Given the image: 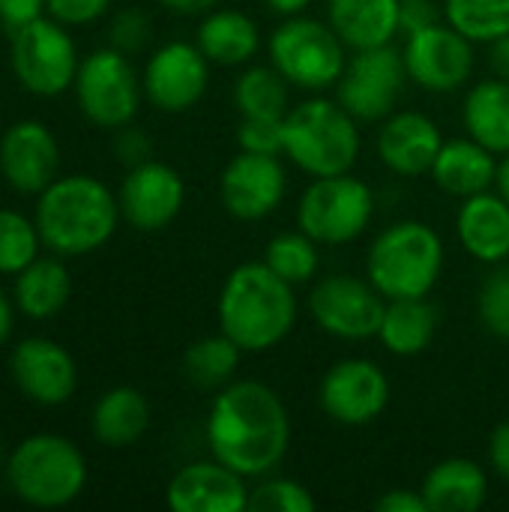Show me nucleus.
<instances>
[{
    "label": "nucleus",
    "instance_id": "28",
    "mask_svg": "<svg viewBox=\"0 0 509 512\" xmlns=\"http://www.w3.org/2000/svg\"><path fill=\"white\" fill-rule=\"evenodd\" d=\"M72 297V276L66 264L57 258H36L21 273H15L12 300L15 309L30 321H48L66 309Z\"/></svg>",
    "mask_w": 509,
    "mask_h": 512
},
{
    "label": "nucleus",
    "instance_id": "46",
    "mask_svg": "<svg viewBox=\"0 0 509 512\" xmlns=\"http://www.w3.org/2000/svg\"><path fill=\"white\" fill-rule=\"evenodd\" d=\"M162 9L174 12V15H207L210 9L219 6V0H156Z\"/></svg>",
    "mask_w": 509,
    "mask_h": 512
},
{
    "label": "nucleus",
    "instance_id": "40",
    "mask_svg": "<svg viewBox=\"0 0 509 512\" xmlns=\"http://www.w3.org/2000/svg\"><path fill=\"white\" fill-rule=\"evenodd\" d=\"M48 3V15L57 18L66 27H84L99 21L114 0H45Z\"/></svg>",
    "mask_w": 509,
    "mask_h": 512
},
{
    "label": "nucleus",
    "instance_id": "6",
    "mask_svg": "<svg viewBox=\"0 0 509 512\" xmlns=\"http://www.w3.org/2000/svg\"><path fill=\"white\" fill-rule=\"evenodd\" d=\"M285 156L309 177L348 174L360 156V120L339 99H306L285 117Z\"/></svg>",
    "mask_w": 509,
    "mask_h": 512
},
{
    "label": "nucleus",
    "instance_id": "50",
    "mask_svg": "<svg viewBox=\"0 0 509 512\" xmlns=\"http://www.w3.org/2000/svg\"><path fill=\"white\" fill-rule=\"evenodd\" d=\"M495 189L504 195V201L509 204V153L507 156H501V162H498V180H495Z\"/></svg>",
    "mask_w": 509,
    "mask_h": 512
},
{
    "label": "nucleus",
    "instance_id": "30",
    "mask_svg": "<svg viewBox=\"0 0 509 512\" xmlns=\"http://www.w3.org/2000/svg\"><path fill=\"white\" fill-rule=\"evenodd\" d=\"M438 333V309L429 297H408V300H387L378 342L393 357H417L423 354Z\"/></svg>",
    "mask_w": 509,
    "mask_h": 512
},
{
    "label": "nucleus",
    "instance_id": "8",
    "mask_svg": "<svg viewBox=\"0 0 509 512\" xmlns=\"http://www.w3.org/2000/svg\"><path fill=\"white\" fill-rule=\"evenodd\" d=\"M375 219V192L348 174L312 177L297 201V228L321 246H345L363 237Z\"/></svg>",
    "mask_w": 509,
    "mask_h": 512
},
{
    "label": "nucleus",
    "instance_id": "3",
    "mask_svg": "<svg viewBox=\"0 0 509 512\" xmlns=\"http://www.w3.org/2000/svg\"><path fill=\"white\" fill-rule=\"evenodd\" d=\"M219 330L243 354H264L282 345L297 324L294 285L276 276L264 261L237 264L222 282L216 303Z\"/></svg>",
    "mask_w": 509,
    "mask_h": 512
},
{
    "label": "nucleus",
    "instance_id": "20",
    "mask_svg": "<svg viewBox=\"0 0 509 512\" xmlns=\"http://www.w3.org/2000/svg\"><path fill=\"white\" fill-rule=\"evenodd\" d=\"M165 504L174 512H243L249 510L246 477L210 456L207 462L183 465L168 480Z\"/></svg>",
    "mask_w": 509,
    "mask_h": 512
},
{
    "label": "nucleus",
    "instance_id": "34",
    "mask_svg": "<svg viewBox=\"0 0 509 512\" xmlns=\"http://www.w3.org/2000/svg\"><path fill=\"white\" fill-rule=\"evenodd\" d=\"M444 18L471 42L492 45L509 33V0H444Z\"/></svg>",
    "mask_w": 509,
    "mask_h": 512
},
{
    "label": "nucleus",
    "instance_id": "17",
    "mask_svg": "<svg viewBox=\"0 0 509 512\" xmlns=\"http://www.w3.org/2000/svg\"><path fill=\"white\" fill-rule=\"evenodd\" d=\"M117 201L123 222H129L135 231L156 234L180 216L186 204V183L168 162L147 159L126 171Z\"/></svg>",
    "mask_w": 509,
    "mask_h": 512
},
{
    "label": "nucleus",
    "instance_id": "36",
    "mask_svg": "<svg viewBox=\"0 0 509 512\" xmlns=\"http://www.w3.org/2000/svg\"><path fill=\"white\" fill-rule=\"evenodd\" d=\"M249 510L252 512H312L315 495L288 477H261L255 489H249Z\"/></svg>",
    "mask_w": 509,
    "mask_h": 512
},
{
    "label": "nucleus",
    "instance_id": "51",
    "mask_svg": "<svg viewBox=\"0 0 509 512\" xmlns=\"http://www.w3.org/2000/svg\"><path fill=\"white\" fill-rule=\"evenodd\" d=\"M6 468V450H3V438H0V471Z\"/></svg>",
    "mask_w": 509,
    "mask_h": 512
},
{
    "label": "nucleus",
    "instance_id": "44",
    "mask_svg": "<svg viewBox=\"0 0 509 512\" xmlns=\"http://www.w3.org/2000/svg\"><path fill=\"white\" fill-rule=\"evenodd\" d=\"M375 507L381 512H429L423 492H411V489H390L375 501Z\"/></svg>",
    "mask_w": 509,
    "mask_h": 512
},
{
    "label": "nucleus",
    "instance_id": "14",
    "mask_svg": "<svg viewBox=\"0 0 509 512\" xmlns=\"http://www.w3.org/2000/svg\"><path fill=\"white\" fill-rule=\"evenodd\" d=\"M474 45L450 21L417 30L402 48L408 78L429 93H456L474 75Z\"/></svg>",
    "mask_w": 509,
    "mask_h": 512
},
{
    "label": "nucleus",
    "instance_id": "33",
    "mask_svg": "<svg viewBox=\"0 0 509 512\" xmlns=\"http://www.w3.org/2000/svg\"><path fill=\"white\" fill-rule=\"evenodd\" d=\"M321 243H315L306 231H282L276 234L267 246H264V264L282 276L288 285H306L315 279L318 267H321Z\"/></svg>",
    "mask_w": 509,
    "mask_h": 512
},
{
    "label": "nucleus",
    "instance_id": "21",
    "mask_svg": "<svg viewBox=\"0 0 509 512\" xmlns=\"http://www.w3.org/2000/svg\"><path fill=\"white\" fill-rule=\"evenodd\" d=\"M444 135L432 117L423 111H393L381 120L375 150L387 171L399 177H423L432 171L441 153Z\"/></svg>",
    "mask_w": 509,
    "mask_h": 512
},
{
    "label": "nucleus",
    "instance_id": "22",
    "mask_svg": "<svg viewBox=\"0 0 509 512\" xmlns=\"http://www.w3.org/2000/svg\"><path fill=\"white\" fill-rule=\"evenodd\" d=\"M456 237L462 249L489 267L509 261V204L501 192H480L462 201L456 216Z\"/></svg>",
    "mask_w": 509,
    "mask_h": 512
},
{
    "label": "nucleus",
    "instance_id": "16",
    "mask_svg": "<svg viewBox=\"0 0 509 512\" xmlns=\"http://www.w3.org/2000/svg\"><path fill=\"white\" fill-rule=\"evenodd\" d=\"M288 195V174L282 156L240 150L222 168L219 201L228 216L240 222H261L273 216Z\"/></svg>",
    "mask_w": 509,
    "mask_h": 512
},
{
    "label": "nucleus",
    "instance_id": "45",
    "mask_svg": "<svg viewBox=\"0 0 509 512\" xmlns=\"http://www.w3.org/2000/svg\"><path fill=\"white\" fill-rule=\"evenodd\" d=\"M489 465L501 480L509 483V420L498 423L489 435Z\"/></svg>",
    "mask_w": 509,
    "mask_h": 512
},
{
    "label": "nucleus",
    "instance_id": "19",
    "mask_svg": "<svg viewBox=\"0 0 509 512\" xmlns=\"http://www.w3.org/2000/svg\"><path fill=\"white\" fill-rule=\"evenodd\" d=\"M60 144L42 120H18L0 135V177L18 195H39L60 174Z\"/></svg>",
    "mask_w": 509,
    "mask_h": 512
},
{
    "label": "nucleus",
    "instance_id": "5",
    "mask_svg": "<svg viewBox=\"0 0 509 512\" xmlns=\"http://www.w3.org/2000/svg\"><path fill=\"white\" fill-rule=\"evenodd\" d=\"M9 492L39 510H60L81 498L87 489V459L66 438L54 432H36L18 441L6 456Z\"/></svg>",
    "mask_w": 509,
    "mask_h": 512
},
{
    "label": "nucleus",
    "instance_id": "37",
    "mask_svg": "<svg viewBox=\"0 0 509 512\" xmlns=\"http://www.w3.org/2000/svg\"><path fill=\"white\" fill-rule=\"evenodd\" d=\"M477 315H480V324L492 336L509 342V267H504V264H498L486 276V282L480 285Z\"/></svg>",
    "mask_w": 509,
    "mask_h": 512
},
{
    "label": "nucleus",
    "instance_id": "38",
    "mask_svg": "<svg viewBox=\"0 0 509 512\" xmlns=\"http://www.w3.org/2000/svg\"><path fill=\"white\" fill-rule=\"evenodd\" d=\"M237 147L249 153L285 156V117H240Z\"/></svg>",
    "mask_w": 509,
    "mask_h": 512
},
{
    "label": "nucleus",
    "instance_id": "43",
    "mask_svg": "<svg viewBox=\"0 0 509 512\" xmlns=\"http://www.w3.org/2000/svg\"><path fill=\"white\" fill-rule=\"evenodd\" d=\"M438 21H441V12H438L435 0H402L399 3V30L405 36H411L417 30H426V27H432Z\"/></svg>",
    "mask_w": 509,
    "mask_h": 512
},
{
    "label": "nucleus",
    "instance_id": "47",
    "mask_svg": "<svg viewBox=\"0 0 509 512\" xmlns=\"http://www.w3.org/2000/svg\"><path fill=\"white\" fill-rule=\"evenodd\" d=\"M489 48H492V51H489V63H492L495 75L509 81V33L507 36H501V39H495Z\"/></svg>",
    "mask_w": 509,
    "mask_h": 512
},
{
    "label": "nucleus",
    "instance_id": "13",
    "mask_svg": "<svg viewBox=\"0 0 509 512\" xmlns=\"http://www.w3.org/2000/svg\"><path fill=\"white\" fill-rule=\"evenodd\" d=\"M390 393V378L375 360L345 357L324 372L318 405L333 423L360 429L375 423L387 411Z\"/></svg>",
    "mask_w": 509,
    "mask_h": 512
},
{
    "label": "nucleus",
    "instance_id": "26",
    "mask_svg": "<svg viewBox=\"0 0 509 512\" xmlns=\"http://www.w3.org/2000/svg\"><path fill=\"white\" fill-rule=\"evenodd\" d=\"M429 512H474L489 498V477L483 465L465 456L438 462L420 486Z\"/></svg>",
    "mask_w": 509,
    "mask_h": 512
},
{
    "label": "nucleus",
    "instance_id": "52",
    "mask_svg": "<svg viewBox=\"0 0 509 512\" xmlns=\"http://www.w3.org/2000/svg\"><path fill=\"white\" fill-rule=\"evenodd\" d=\"M0 117H3V114H0Z\"/></svg>",
    "mask_w": 509,
    "mask_h": 512
},
{
    "label": "nucleus",
    "instance_id": "4",
    "mask_svg": "<svg viewBox=\"0 0 509 512\" xmlns=\"http://www.w3.org/2000/svg\"><path fill=\"white\" fill-rule=\"evenodd\" d=\"M444 270V240L420 219L387 225L366 252V279L387 300L429 297Z\"/></svg>",
    "mask_w": 509,
    "mask_h": 512
},
{
    "label": "nucleus",
    "instance_id": "31",
    "mask_svg": "<svg viewBox=\"0 0 509 512\" xmlns=\"http://www.w3.org/2000/svg\"><path fill=\"white\" fill-rule=\"evenodd\" d=\"M240 357H243L240 345L219 330L213 336H201L198 342H192L186 348L183 375L192 387L207 390V393H219L222 387H228L234 381Z\"/></svg>",
    "mask_w": 509,
    "mask_h": 512
},
{
    "label": "nucleus",
    "instance_id": "10",
    "mask_svg": "<svg viewBox=\"0 0 509 512\" xmlns=\"http://www.w3.org/2000/svg\"><path fill=\"white\" fill-rule=\"evenodd\" d=\"M72 90L78 111L99 129L129 126L144 99V84L129 54L111 45L96 48L81 60Z\"/></svg>",
    "mask_w": 509,
    "mask_h": 512
},
{
    "label": "nucleus",
    "instance_id": "11",
    "mask_svg": "<svg viewBox=\"0 0 509 512\" xmlns=\"http://www.w3.org/2000/svg\"><path fill=\"white\" fill-rule=\"evenodd\" d=\"M405 57L399 48L375 45L354 51L345 63V72L336 84V99L342 108L360 123H381L387 120L408 84Z\"/></svg>",
    "mask_w": 509,
    "mask_h": 512
},
{
    "label": "nucleus",
    "instance_id": "7",
    "mask_svg": "<svg viewBox=\"0 0 509 512\" xmlns=\"http://www.w3.org/2000/svg\"><path fill=\"white\" fill-rule=\"evenodd\" d=\"M267 51L270 63L288 78L291 87L312 93L336 87L348 63V45L330 27V21L309 15L285 18L270 33Z\"/></svg>",
    "mask_w": 509,
    "mask_h": 512
},
{
    "label": "nucleus",
    "instance_id": "32",
    "mask_svg": "<svg viewBox=\"0 0 509 512\" xmlns=\"http://www.w3.org/2000/svg\"><path fill=\"white\" fill-rule=\"evenodd\" d=\"M234 108L240 117H288L291 111V84L288 78L273 66H249L234 81Z\"/></svg>",
    "mask_w": 509,
    "mask_h": 512
},
{
    "label": "nucleus",
    "instance_id": "25",
    "mask_svg": "<svg viewBox=\"0 0 509 512\" xmlns=\"http://www.w3.org/2000/svg\"><path fill=\"white\" fill-rule=\"evenodd\" d=\"M150 429V402L138 387L120 384L105 390L90 414V432L102 447L126 450Z\"/></svg>",
    "mask_w": 509,
    "mask_h": 512
},
{
    "label": "nucleus",
    "instance_id": "39",
    "mask_svg": "<svg viewBox=\"0 0 509 512\" xmlns=\"http://www.w3.org/2000/svg\"><path fill=\"white\" fill-rule=\"evenodd\" d=\"M150 42V18L138 6H126L111 18L108 27V45L123 54H138Z\"/></svg>",
    "mask_w": 509,
    "mask_h": 512
},
{
    "label": "nucleus",
    "instance_id": "41",
    "mask_svg": "<svg viewBox=\"0 0 509 512\" xmlns=\"http://www.w3.org/2000/svg\"><path fill=\"white\" fill-rule=\"evenodd\" d=\"M114 150H117V159L123 162V165H141V162H147L150 159V150H153V144H150V135L144 132V129H138V126H123V129H117V138H114Z\"/></svg>",
    "mask_w": 509,
    "mask_h": 512
},
{
    "label": "nucleus",
    "instance_id": "2",
    "mask_svg": "<svg viewBox=\"0 0 509 512\" xmlns=\"http://www.w3.org/2000/svg\"><path fill=\"white\" fill-rule=\"evenodd\" d=\"M117 195L90 174H63L36 195L33 222L42 246L60 258L99 252L120 225Z\"/></svg>",
    "mask_w": 509,
    "mask_h": 512
},
{
    "label": "nucleus",
    "instance_id": "1",
    "mask_svg": "<svg viewBox=\"0 0 509 512\" xmlns=\"http://www.w3.org/2000/svg\"><path fill=\"white\" fill-rule=\"evenodd\" d=\"M207 450L246 480L273 474L291 447V417L282 396L255 378L222 387L204 423Z\"/></svg>",
    "mask_w": 509,
    "mask_h": 512
},
{
    "label": "nucleus",
    "instance_id": "12",
    "mask_svg": "<svg viewBox=\"0 0 509 512\" xmlns=\"http://www.w3.org/2000/svg\"><path fill=\"white\" fill-rule=\"evenodd\" d=\"M384 309H387V297L369 279L348 276V273L318 279L309 294V312L315 324L327 336L345 342L375 339Z\"/></svg>",
    "mask_w": 509,
    "mask_h": 512
},
{
    "label": "nucleus",
    "instance_id": "29",
    "mask_svg": "<svg viewBox=\"0 0 509 512\" xmlns=\"http://www.w3.org/2000/svg\"><path fill=\"white\" fill-rule=\"evenodd\" d=\"M462 123L465 132L480 141L495 156L509 153V81L504 78H486L477 81L462 105Z\"/></svg>",
    "mask_w": 509,
    "mask_h": 512
},
{
    "label": "nucleus",
    "instance_id": "18",
    "mask_svg": "<svg viewBox=\"0 0 509 512\" xmlns=\"http://www.w3.org/2000/svg\"><path fill=\"white\" fill-rule=\"evenodd\" d=\"M9 375L18 393L42 408L66 405L78 387V366L72 354L48 336L21 339L9 354Z\"/></svg>",
    "mask_w": 509,
    "mask_h": 512
},
{
    "label": "nucleus",
    "instance_id": "42",
    "mask_svg": "<svg viewBox=\"0 0 509 512\" xmlns=\"http://www.w3.org/2000/svg\"><path fill=\"white\" fill-rule=\"evenodd\" d=\"M42 15H48L45 0H0V27L6 33H15Z\"/></svg>",
    "mask_w": 509,
    "mask_h": 512
},
{
    "label": "nucleus",
    "instance_id": "9",
    "mask_svg": "<svg viewBox=\"0 0 509 512\" xmlns=\"http://www.w3.org/2000/svg\"><path fill=\"white\" fill-rule=\"evenodd\" d=\"M9 66L27 93L54 99L72 90L81 57L69 27L51 15H42L9 33Z\"/></svg>",
    "mask_w": 509,
    "mask_h": 512
},
{
    "label": "nucleus",
    "instance_id": "24",
    "mask_svg": "<svg viewBox=\"0 0 509 512\" xmlns=\"http://www.w3.org/2000/svg\"><path fill=\"white\" fill-rule=\"evenodd\" d=\"M402 0H327V21L351 51L390 45L399 30Z\"/></svg>",
    "mask_w": 509,
    "mask_h": 512
},
{
    "label": "nucleus",
    "instance_id": "35",
    "mask_svg": "<svg viewBox=\"0 0 509 512\" xmlns=\"http://www.w3.org/2000/svg\"><path fill=\"white\" fill-rule=\"evenodd\" d=\"M39 228L33 219L15 210H0V276L21 273L30 261L39 258Z\"/></svg>",
    "mask_w": 509,
    "mask_h": 512
},
{
    "label": "nucleus",
    "instance_id": "15",
    "mask_svg": "<svg viewBox=\"0 0 509 512\" xmlns=\"http://www.w3.org/2000/svg\"><path fill=\"white\" fill-rule=\"evenodd\" d=\"M210 60L198 48V42L171 39L159 45L141 72L144 96L165 114H183L201 102L210 84Z\"/></svg>",
    "mask_w": 509,
    "mask_h": 512
},
{
    "label": "nucleus",
    "instance_id": "49",
    "mask_svg": "<svg viewBox=\"0 0 509 512\" xmlns=\"http://www.w3.org/2000/svg\"><path fill=\"white\" fill-rule=\"evenodd\" d=\"M267 6L282 18H291V15H303L312 6V0H267Z\"/></svg>",
    "mask_w": 509,
    "mask_h": 512
},
{
    "label": "nucleus",
    "instance_id": "27",
    "mask_svg": "<svg viewBox=\"0 0 509 512\" xmlns=\"http://www.w3.org/2000/svg\"><path fill=\"white\" fill-rule=\"evenodd\" d=\"M195 42L213 66H246L261 51V30L246 12L216 6L201 15Z\"/></svg>",
    "mask_w": 509,
    "mask_h": 512
},
{
    "label": "nucleus",
    "instance_id": "48",
    "mask_svg": "<svg viewBox=\"0 0 509 512\" xmlns=\"http://www.w3.org/2000/svg\"><path fill=\"white\" fill-rule=\"evenodd\" d=\"M12 330H15V300L6 297V291L0 288V348L9 342Z\"/></svg>",
    "mask_w": 509,
    "mask_h": 512
},
{
    "label": "nucleus",
    "instance_id": "23",
    "mask_svg": "<svg viewBox=\"0 0 509 512\" xmlns=\"http://www.w3.org/2000/svg\"><path fill=\"white\" fill-rule=\"evenodd\" d=\"M432 180L441 192L465 201L471 195L489 192L498 180V159L471 135L465 138H444L441 153L432 165Z\"/></svg>",
    "mask_w": 509,
    "mask_h": 512
}]
</instances>
